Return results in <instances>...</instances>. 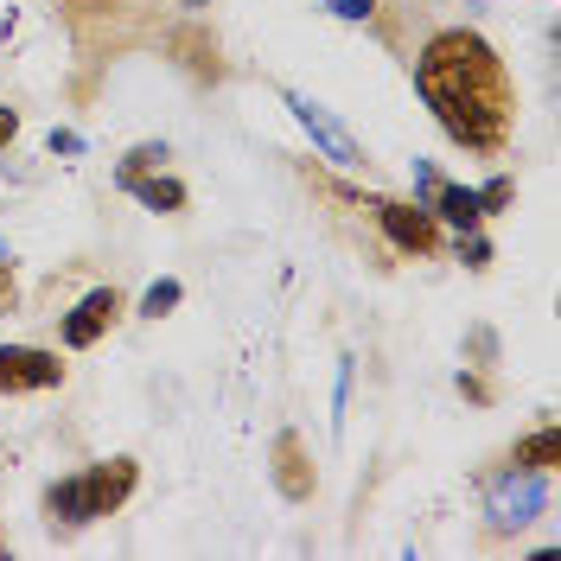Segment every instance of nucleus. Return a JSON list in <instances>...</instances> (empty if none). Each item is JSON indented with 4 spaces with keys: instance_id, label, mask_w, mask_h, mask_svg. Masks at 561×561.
<instances>
[{
    "instance_id": "f257e3e1",
    "label": "nucleus",
    "mask_w": 561,
    "mask_h": 561,
    "mask_svg": "<svg viewBox=\"0 0 561 561\" xmlns=\"http://www.w3.org/2000/svg\"><path fill=\"white\" fill-rule=\"evenodd\" d=\"M415 83H421V96H427V108H434V122H440L459 147L497 153V147L511 140L517 90H511L504 58H497L479 33H466V26L434 33L427 51H421V65H415Z\"/></svg>"
},
{
    "instance_id": "f03ea898",
    "label": "nucleus",
    "mask_w": 561,
    "mask_h": 561,
    "mask_svg": "<svg viewBox=\"0 0 561 561\" xmlns=\"http://www.w3.org/2000/svg\"><path fill=\"white\" fill-rule=\"evenodd\" d=\"M140 466L128 454L103 459V466H90V472H77V479H58V485L45 491V517L65 529H83L96 524V517H115L122 504H128V491H135Z\"/></svg>"
},
{
    "instance_id": "7ed1b4c3",
    "label": "nucleus",
    "mask_w": 561,
    "mask_h": 561,
    "mask_svg": "<svg viewBox=\"0 0 561 561\" xmlns=\"http://www.w3.org/2000/svg\"><path fill=\"white\" fill-rule=\"evenodd\" d=\"M542 504H549V472H536V466H504V479L491 485V524L497 529H524L542 517Z\"/></svg>"
},
{
    "instance_id": "20e7f679",
    "label": "nucleus",
    "mask_w": 561,
    "mask_h": 561,
    "mask_svg": "<svg viewBox=\"0 0 561 561\" xmlns=\"http://www.w3.org/2000/svg\"><path fill=\"white\" fill-rule=\"evenodd\" d=\"M287 108H294V122L313 135V147L325 153V160H339V167H364V147L345 135V122L332 115L325 103H313V96H300V90H287Z\"/></svg>"
},
{
    "instance_id": "39448f33",
    "label": "nucleus",
    "mask_w": 561,
    "mask_h": 561,
    "mask_svg": "<svg viewBox=\"0 0 561 561\" xmlns=\"http://www.w3.org/2000/svg\"><path fill=\"white\" fill-rule=\"evenodd\" d=\"M370 217L383 224V237L402 255H427V249L440 243V224H434V210L427 205H396V198H370Z\"/></svg>"
},
{
    "instance_id": "423d86ee",
    "label": "nucleus",
    "mask_w": 561,
    "mask_h": 561,
    "mask_svg": "<svg viewBox=\"0 0 561 561\" xmlns=\"http://www.w3.org/2000/svg\"><path fill=\"white\" fill-rule=\"evenodd\" d=\"M65 364L38 345H0V396H26V389H58Z\"/></svg>"
},
{
    "instance_id": "0eeeda50",
    "label": "nucleus",
    "mask_w": 561,
    "mask_h": 561,
    "mask_svg": "<svg viewBox=\"0 0 561 561\" xmlns=\"http://www.w3.org/2000/svg\"><path fill=\"white\" fill-rule=\"evenodd\" d=\"M115 319H122V294H115V287L83 294V300H77V313L65 319V345H70V351H90V345L108 332V325H115Z\"/></svg>"
},
{
    "instance_id": "6e6552de",
    "label": "nucleus",
    "mask_w": 561,
    "mask_h": 561,
    "mask_svg": "<svg viewBox=\"0 0 561 561\" xmlns=\"http://www.w3.org/2000/svg\"><path fill=\"white\" fill-rule=\"evenodd\" d=\"M275 485L280 497H313V466H307L300 434H275Z\"/></svg>"
},
{
    "instance_id": "1a4fd4ad",
    "label": "nucleus",
    "mask_w": 561,
    "mask_h": 561,
    "mask_svg": "<svg viewBox=\"0 0 561 561\" xmlns=\"http://www.w3.org/2000/svg\"><path fill=\"white\" fill-rule=\"evenodd\" d=\"M421 192L434 198V210H440L447 224H459V230H479V217H485V210H479V192H459V185H440L434 173H421Z\"/></svg>"
},
{
    "instance_id": "9d476101",
    "label": "nucleus",
    "mask_w": 561,
    "mask_h": 561,
    "mask_svg": "<svg viewBox=\"0 0 561 561\" xmlns=\"http://www.w3.org/2000/svg\"><path fill=\"white\" fill-rule=\"evenodd\" d=\"M122 185L135 192L147 210H185V185L179 179H153V173H122Z\"/></svg>"
},
{
    "instance_id": "9b49d317",
    "label": "nucleus",
    "mask_w": 561,
    "mask_h": 561,
    "mask_svg": "<svg viewBox=\"0 0 561 561\" xmlns=\"http://www.w3.org/2000/svg\"><path fill=\"white\" fill-rule=\"evenodd\" d=\"M511 466H536V472L561 466V434H556V427H536L529 440H517V447H511Z\"/></svg>"
},
{
    "instance_id": "f8f14e48",
    "label": "nucleus",
    "mask_w": 561,
    "mask_h": 561,
    "mask_svg": "<svg viewBox=\"0 0 561 561\" xmlns=\"http://www.w3.org/2000/svg\"><path fill=\"white\" fill-rule=\"evenodd\" d=\"M173 307H179V280H153V287H147V300H140V313H147V319L173 313Z\"/></svg>"
},
{
    "instance_id": "ddd939ff",
    "label": "nucleus",
    "mask_w": 561,
    "mask_h": 561,
    "mask_svg": "<svg viewBox=\"0 0 561 561\" xmlns=\"http://www.w3.org/2000/svg\"><path fill=\"white\" fill-rule=\"evenodd\" d=\"M160 160H167V147H153V140H147V147H135V153L122 160V173H153Z\"/></svg>"
},
{
    "instance_id": "4468645a",
    "label": "nucleus",
    "mask_w": 561,
    "mask_h": 561,
    "mask_svg": "<svg viewBox=\"0 0 561 561\" xmlns=\"http://www.w3.org/2000/svg\"><path fill=\"white\" fill-rule=\"evenodd\" d=\"M511 198H517V185H511V179H491L485 192H479V210H504Z\"/></svg>"
},
{
    "instance_id": "2eb2a0df",
    "label": "nucleus",
    "mask_w": 561,
    "mask_h": 561,
    "mask_svg": "<svg viewBox=\"0 0 561 561\" xmlns=\"http://www.w3.org/2000/svg\"><path fill=\"white\" fill-rule=\"evenodd\" d=\"M459 262H466V268H485L491 243H485V237H459Z\"/></svg>"
},
{
    "instance_id": "dca6fc26",
    "label": "nucleus",
    "mask_w": 561,
    "mask_h": 561,
    "mask_svg": "<svg viewBox=\"0 0 561 561\" xmlns=\"http://www.w3.org/2000/svg\"><path fill=\"white\" fill-rule=\"evenodd\" d=\"M325 7H332L339 20H370V13H377V0H325Z\"/></svg>"
},
{
    "instance_id": "f3484780",
    "label": "nucleus",
    "mask_w": 561,
    "mask_h": 561,
    "mask_svg": "<svg viewBox=\"0 0 561 561\" xmlns=\"http://www.w3.org/2000/svg\"><path fill=\"white\" fill-rule=\"evenodd\" d=\"M20 307V280H13V268L0 262V313H13Z\"/></svg>"
},
{
    "instance_id": "a211bd4d",
    "label": "nucleus",
    "mask_w": 561,
    "mask_h": 561,
    "mask_svg": "<svg viewBox=\"0 0 561 561\" xmlns=\"http://www.w3.org/2000/svg\"><path fill=\"white\" fill-rule=\"evenodd\" d=\"M13 135H20V115H13V108H0V147H7Z\"/></svg>"
}]
</instances>
